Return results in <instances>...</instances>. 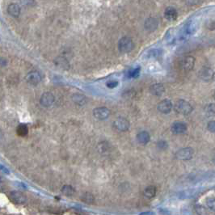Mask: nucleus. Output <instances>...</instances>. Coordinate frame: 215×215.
Here are the masks:
<instances>
[{
	"label": "nucleus",
	"instance_id": "27",
	"mask_svg": "<svg viewBox=\"0 0 215 215\" xmlns=\"http://www.w3.org/2000/svg\"><path fill=\"white\" fill-rule=\"evenodd\" d=\"M207 130L210 133H215V121H210L207 124Z\"/></svg>",
	"mask_w": 215,
	"mask_h": 215
},
{
	"label": "nucleus",
	"instance_id": "12",
	"mask_svg": "<svg viewBox=\"0 0 215 215\" xmlns=\"http://www.w3.org/2000/svg\"><path fill=\"white\" fill-rule=\"evenodd\" d=\"M10 198L15 204H23L26 202L27 198L23 192L19 191H13L10 193Z\"/></svg>",
	"mask_w": 215,
	"mask_h": 215
},
{
	"label": "nucleus",
	"instance_id": "30",
	"mask_svg": "<svg viewBox=\"0 0 215 215\" xmlns=\"http://www.w3.org/2000/svg\"><path fill=\"white\" fill-rule=\"evenodd\" d=\"M158 147H159L160 149H166L167 147V143L165 142V141H163V140H161V141H159V143H158Z\"/></svg>",
	"mask_w": 215,
	"mask_h": 215
},
{
	"label": "nucleus",
	"instance_id": "14",
	"mask_svg": "<svg viewBox=\"0 0 215 215\" xmlns=\"http://www.w3.org/2000/svg\"><path fill=\"white\" fill-rule=\"evenodd\" d=\"M165 92V87L161 83H155L150 87V92L153 96H160Z\"/></svg>",
	"mask_w": 215,
	"mask_h": 215
},
{
	"label": "nucleus",
	"instance_id": "2",
	"mask_svg": "<svg viewBox=\"0 0 215 215\" xmlns=\"http://www.w3.org/2000/svg\"><path fill=\"white\" fill-rule=\"evenodd\" d=\"M134 46H135L134 42L132 39L128 36H124L118 41V49L121 53H130L134 49Z\"/></svg>",
	"mask_w": 215,
	"mask_h": 215
},
{
	"label": "nucleus",
	"instance_id": "13",
	"mask_svg": "<svg viewBox=\"0 0 215 215\" xmlns=\"http://www.w3.org/2000/svg\"><path fill=\"white\" fill-rule=\"evenodd\" d=\"M20 11H21V9H20V6L18 3L12 2L7 6V13L12 17H19L20 15Z\"/></svg>",
	"mask_w": 215,
	"mask_h": 215
},
{
	"label": "nucleus",
	"instance_id": "10",
	"mask_svg": "<svg viewBox=\"0 0 215 215\" xmlns=\"http://www.w3.org/2000/svg\"><path fill=\"white\" fill-rule=\"evenodd\" d=\"M195 65V58L192 56H186L180 62V67L185 71L192 70Z\"/></svg>",
	"mask_w": 215,
	"mask_h": 215
},
{
	"label": "nucleus",
	"instance_id": "35",
	"mask_svg": "<svg viewBox=\"0 0 215 215\" xmlns=\"http://www.w3.org/2000/svg\"><path fill=\"white\" fill-rule=\"evenodd\" d=\"M214 97H215V94H214Z\"/></svg>",
	"mask_w": 215,
	"mask_h": 215
},
{
	"label": "nucleus",
	"instance_id": "24",
	"mask_svg": "<svg viewBox=\"0 0 215 215\" xmlns=\"http://www.w3.org/2000/svg\"><path fill=\"white\" fill-rule=\"evenodd\" d=\"M82 200L87 204H92L94 202V196L92 193L90 192H86L82 196Z\"/></svg>",
	"mask_w": 215,
	"mask_h": 215
},
{
	"label": "nucleus",
	"instance_id": "9",
	"mask_svg": "<svg viewBox=\"0 0 215 215\" xmlns=\"http://www.w3.org/2000/svg\"><path fill=\"white\" fill-rule=\"evenodd\" d=\"M173 109V104L170 100H163L160 101L158 105V110L163 114H168Z\"/></svg>",
	"mask_w": 215,
	"mask_h": 215
},
{
	"label": "nucleus",
	"instance_id": "29",
	"mask_svg": "<svg viewBox=\"0 0 215 215\" xmlns=\"http://www.w3.org/2000/svg\"><path fill=\"white\" fill-rule=\"evenodd\" d=\"M117 85H118V82L115 81V80H112V81L107 83V87L109 88H115Z\"/></svg>",
	"mask_w": 215,
	"mask_h": 215
},
{
	"label": "nucleus",
	"instance_id": "22",
	"mask_svg": "<svg viewBox=\"0 0 215 215\" xmlns=\"http://www.w3.org/2000/svg\"><path fill=\"white\" fill-rule=\"evenodd\" d=\"M62 192L64 194V195H66V196H70L74 195V193H75V189H74V188H73L72 186L64 185L62 186Z\"/></svg>",
	"mask_w": 215,
	"mask_h": 215
},
{
	"label": "nucleus",
	"instance_id": "1",
	"mask_svg": "<svg viewBox=\"0 0 215 215\" xmlns=\"http://www.w3.org/2000/svg\"><path fill=\"white\" fill-rule=\"evenodd\" d=\"M175 110L180 115H189L193 110V108L189 102L184 100H179L175 105Z\"/></svg>",
	"mask_w": 215,
	"mask_h": 215
},
{
	"label": "nucleus",
	"instance_id": "16",
	"mask_svg": "<svg viewBox=\"0 0 215 215\" xmlns=\"http://www.w3.org/2000/svg\"><path fill=\"white\" fill-rule=\"evenodd\" d=\"M150 140H151V136L147 131H141L137 134V141L142 145H147Z\"/></svg>",
	"mask_w": 215,
	"mask_h": 215
},
{
	"label": "nucleus",
	"instance_id": "28",
	"mask_svg": "<svg viewBox=\"0 0 215 215\" xmlns=\"http://www.w3.org/2000/svg\"><path fill=\"white\" fill-rule=\"evenodd\" d=\"M139 69H134V70H131L129 73V76L132 77V78H136L139 75Z\"/></svg>",
	"mask_w": 215,
	"mask_h": 215
},
{
	"label": "nucleus",
	"instance_id": "11",
	"mask_svg": "<svg viewBox=\"0 0 215 215\" xmlns=\"http://www.w3.org/2000/svg\"><path fill=\"white\" fill-rule=\"evenodd\" d=\"M188 127L184 122H176L172 125L171 130L172 134H183L187 131Z\"/></svg>",
	"mask_w": 215,
	"mask_h": 215
},
{
	"label": "nucleus",
	"instance_id": "32",
	"mask_svg": "<svg viewBox=\"0 0 215 215\" xmlns=\"http://www.w3.org/2000/svg\"><path fill=\"white\" fill-rule=\"evenodd\" d=\"M6 65V60L4 58H2L0 57V66H5Z\"/></svg>",
	"mask_w": 215,
	"mask_h": 215
},
{
	"label": "nucleus",
	"instance_id": "33",
	"mask_svg": "<svg viewBox=\"0 0 215 215\" xmlns=\"http://www.w3.org/2000/svg\"><path fill=\"white\" fill-rule=\"evenodd\" d=\"M198 0H186V2H187L188 4L189 5H193V4H196V2H197Z\"/></svg>",
	"mask_w": 215,
	"mask_h": 215
},
{
	"label": "nucleus",
	"instance_id": "23",
	"mask_svg": "<svg viewBox=\"0 0 215 215\" xmlns=\"http://www.w3.org/2000/svg\"><path fill=\"white\" fill-rule=\"evenodd\" d=\"M28 127H27V126H25V125L21 124V125H19L17 127V134H19V136H25V135L28 134Z\"/></svg>",
	"mask_w": 215,
	"mask_h": 215
},
{
	"label": "nucleus",
	"instance_id": "6",
	"mask_svg": "<svg viewBox=\"0 0 215 215\" xmlns=\"http://www.w3.org/2000/svg\"><path fill=\"white\" fill-rule=\"evenodd\" d=\"M198 75L200 77V79H201L204 81L210 82L214 78V71L210 67L205 66V67H202Z\"/></svg>",
	"mask_w": 215,
	"mask_h": 215
},
{
	"label": "nucleus",
	"instance_id": "25",
	"mask_svg": "<svg viewBox=\"0 0 215 215\" xmlns=\"http://www.w3.org/2000/svg\"><path fill=\"white\" fill-rule=\"evenodd\" d=\"M205 205L209 210L215 212V198H207Z\"/></svg>",
	"mask_w": 215,
	"mask_h": 215
},
{
	"label": "nucleus",
	"instance_id": "17",
	"mask_svg": "<svg viewBox=\"0 0 215 215\" xmlns=\"http://www.w3.org/2000/svg\"><path fill=\"white\" fill-rule=\"evenodd\" d=\"M71 100L75 104L79 105V106H83V105H86L87 102V97L84 95H82V94L79 93L73 94L72 96H71Z\"/></svg>",
	"mask_w": 215,
	"mask_h": 215
},
{
	"label": "nucleus",
	"instance_id": "5",
	"mask_svg": "<svg viewBox=\"0 0 215 215\" xmlns=\"http://www.w3.org/2000/svg\"><path fill=\"white\" fill-rule=\"evenodd\" d=\"M93 116L100 121L108 119L110 116V110L106 107H99L93 110Z\"/></svg>",
	"mask_w": 215,
	"mask_h": 215
},
{
	"label": "nucleus",
	"instance_id": "19",
	"mask_svg": "<svg viewBox=\"0 0 215 215\" xmlns=\"http://www.w3.org/2000/svg\"><path fill=\"white\" fill-rule=\"evenodd\" d=\"M156 192H157V190H156V188L155 186H148L145 188L143 194H144L145 197L148 198V199H152L155 196Z\"/></svg>",
	"mask_w": 215,
	"mask_h": 215
},
{
	"label": "nucleus",
	"instance_id": "31",
	"mask_svg": "<svg viewBox=\"0 0 215 215\" xmlns=\"http://www.w3.org/2000/svg\"><path fill=\"white\" fill-rule=\"evenodd\" d=\"M0 171L1 172H2L3 173H6V174H9V171H8V169L6 168V167H5L4 166H2V165H1L0 164Z\"/></svg>",
	"mask_w": 215,
	"mask_h": 215
},
{
	"label": "nucleus",
	"instance_id": "7",
	"mask_svg": "<svg viewBox=\"0 0 215 215\" xmlns=\"http://www.w3.org/2000/svg\"><path fill=\"white\" fill-rule=\"evenodd\" d=\"M55 101V97L53 96V94L51 92H45L43 93L40 99V103L43 107L49 108L53 105V103Z\"/></svg>",
	"mask_w": 215,
	"mask_h": 215
},
{
	"label": "nucleus",
	"instance_id": "3",
	"mask_svg": "<svg viewBox=\"0 0 215 215\" xmlns=\"http://www.w3.org/2000/svg\"><path fill=\"white\" fill-rule=\"evenodd\" d=\"M193 154L194 151L191 147H184L177 151L176 153V158L179 160L188 161L192 159Z\"/></svg>",
	"mask_w": 215,
	"mask_h": 215
},
{
	"label": "nucleus",
	"instance_id": "18",
	"mask_svg": "<svg viewBox=\"0 0 215 215\" xmlns=\"http://www.w3.org/2000/svg\"><path fill=\"white\" fill-rule=\"evenodd\" d=\"M54 63H55L56 66H58V68L62 69L63 70H66L70 68L68 61L65 58H62V57H58V58H56L54 60Z\"/></svg>",
	"mask_w": 215,
	"mask_h": 215
},
{
	"label": "nucleus",
	"instance_id": "4",
	"mask_svg": "<svg viewBox=\"0 0 215 215\" xmlns=\"http://www.w3.org/2000/svg\"><path fill=\"white\" fill-rule=\"evenodd\" d=\"M130 123L125 117H118L113 122L114 129L121 132H126L130 129Z\"/></svg>",
	"mask_w": 215,
	"mask_h": 215
},
{
	"label": "nucleus",
	"instance_id": "20",
	"mask_svg": "<svg viewBox=\"0 0 215 215\" xmlns=\"http://www.w3.org/2000/svg\"><path fill=\"white\" fill-rule=\"evenodd\" d=\"M146 28L150 31H154L158 27V21L155 18H149L145 23Z\"/></svg>",
	"mask_w": 215,
	"mask_h": 215
},
{
	"label": "nucleus",
	"instance_id": "34",
	"mask_svg": "<svg viewBox=\"0 0 215 215\" xmlns=\"http://www.w3.org/2000/svg\"><path fill=\"white\" fill-rule=\"evenodd\" d=\"M140 215H155V213H153V212L148 211V212H144V213H141Z\"/></svg>",
	"mask_w": 215,
	"mask_h": 215
},
{
	"label": "nucleus",
	"instance_id": "15",
	"mask_svg": "<svg viewBox=\"0 0 215 215\" xmlns=\"http://www.w3.org/2000/svg\"><path fill=\"white\" fill-rule=\"evenodd\" d=\"M164 16L167 20L170 21H174L177 19L178 16V13H177L176 9L174 8L173 6H168L167 8H166L165 11H164Z\"/></svg>",
	"mask_w": 215,
	"mask_h": 215
},
{
	"label": "nucleus",
	"instance_id": "26",
	"mask_svg": "<svg viewBox=\"0 0 215 215\" xmlns=\"http://www.w3.org/2000/svg\"><path fill=\"white\" fill-rule=\"evenodd\" d=\"M195 210L197 215H209V212L202 205H196L195 206Z\"/></svg>",
	"mask_w": 215,
	"mask_h": 215
},
{
	"label": "nucleus",
	"instance_id": "8",
	"mask_svg": "<svg viewBox=\"0 0 215 215\" xmlns=\"http://www.w3.org/2000/svg\"><path fill=\"white\" fill-rule=\"evenodd\" d=\"M26 81L31 85H38L42 80V77L37 71H31L27 74L25 77Z\"/></svg>",
	"mask_w": 215,
	"mask_h": 215
},
{
	"label": "nucleus",
	"instance_id": "21",
	"mask_svg": "<svg viewBox=\"0 0 215 215\" xmlns=\"http://www.w3.org/2000/svg\"><path fill=\"white\" fill-rule=\"evenodd\" d=\"M205 113L207 117H215V104H209L205 107Z\"/></svg>",
	"mask_w": 215,
	"mask_h": 215
}]
</instances>
